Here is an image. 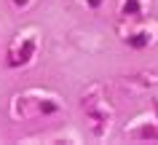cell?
Listing matches in <instances>:
<instances>
[{"mask_svg": "<svg viewBox=\"0 0 158 145\" xmlns=\"http://www.w3.org/2000/svg\"><path fill=\"white\" fill-rule=\"evenodd\" d=\"M153 108H156V121H158V100H156V102H153Z\"/></svg>", "mask_w": 158, "mask_h": 145, "instance_id": "8", "label": "cell"}, {"mask_svg": "<svg viewBox=\"0 0 158 145\" xmlns=\"http://www.w3.org/2000/svg\"><path fill=\"white\" fill-rule=\"evenodd\" d=\"M134 137H137V140H158V126L145 124L142 129H137V132H134Z\"/></svg>", "mask_w": 158, "mask_h": 145, "instance_id": "5", "label": "cell"}, {"mask_svg": "<svg viewBox=\"0 0 158 145\" xmlns=\"http://www.w3.org/2000/svg\"><path fill=\"white\" fill-rule=\"evenodd\" d=\"M83 3H86L91 11H97V8H102V3H105V0H83Z\"/></svg>", "mask_w": 158, "mask_h": 145, "instance_id": "6", "label": "cell"}, {"mask_svg": "<svg viewBox=\"0 0 158 145\" xmlns=\"http://www.w3.org/2000/svg\"><path fill=\"white\" fill-rule=\"evenodd\" d=\"M11 3H14L16 8H27V6H30V0H11Z\"/></svg>", "mask_w": 158, "mask_h": 145, "instance_id": "7", "label": "cell"}, {"mask_svg": "<svg viewBox=\"0 0 158 145\" xmlns=\"http://www.w3.org/2000/svg\"><path fill=\"white\" fill-rule=\"evenodd\" d=\"M35 113L38 116H56L59 113V102L56 100H51V97H43V100H38V108H35Z\"/></svg>", "mask_w": 158, "mask_h": 145, "instance_id": "3", "label": "cell"}, {"mask_svg": "<svg viewBox=\"0 0 158 145\" xmlns=\"http://www.w3.org/2000/svg\"><path fill=\"white\" fill-rule=\"evenodd\" d=\"M35 51H38V41H35V35H27V38H22V41L14 43V49H11L8 57H6V65H8V67H24V65L32 62Z\"/></svg>", "mask_w": 158, "mask_h": 145, "instance_id": "1", "label": "cell"}, {"mask_svg": "<svg viewBox=\"0 0 158 145\" xmlns=\"http://www.w3.org/2000/svg\"><path fill=\"white\" fill-rule=\"evenodd\" d=\"M150 41H153L150 30H137V32L126 35V43H129V49H134V51H142V49H148Z\"/></svg>", "mask_w": 158, "mask_h": 145, "instance_id": "2", "label": "cell"}, {"mask_svg": "<svg viewBox=\"0 0 158 145\" xmlns=\"http://www.w3.org/2000/svg\"><path fill=\"white\" fill-rule=\"evenodd\" d=\"M142 14V0H123L121 3V16H139Z\"/></svg>", "mask_w": 158, "mask_h": 145, "instance_id": "4", "label": "cell"}]
</instances>
